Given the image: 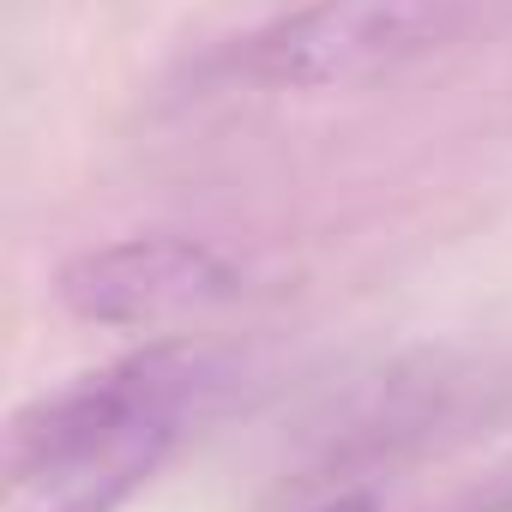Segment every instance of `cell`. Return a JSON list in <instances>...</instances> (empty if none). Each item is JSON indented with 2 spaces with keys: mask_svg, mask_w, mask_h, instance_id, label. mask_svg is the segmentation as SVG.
Returning a JSON list of instances; mask_svg holds the SVG:
<instances>
[{
  "mask_svg": "<svg viewBox=\"0 0 512 512\" xmlns=\"http://www.w3.org/2000/svg\"><path fill=\"white\" fill-rule=\"evenodd\" d=\"M211 386V362L157 344L103 374L37 398L13 422V470L0 512H115L175 452L187 404Z\"/></svg>",
  "mask_w": 512,
  "mask_h": 512,
  "instance_id": "cell-1",
  "label": "cell"
},
{
  "mask_svg": "<svg viewBox=\"0 0 512 512\" xmlns=\"http://www.w3.org/2000/svg\"><path fill=\"white\" fill-rule=\"evenodd\" d=\"M476 0H308L247 37L235 67L260 91H356L446 49Z\"/></svg>",
  "mask_w": 512,
  "mask_h": 512,
  "instance_id": "cell-2",
  "label": "cell"
},
{
  "mask_svg": "<svg viewBox=\"0 0 512 512\" xmlns=\"http://www.w3.org/2000/svg\"><path fill=\"white\" fill-rule=\"evenodd\" d=\"M55 296L103 332H169L247 296V266L199 235H133L61 266Z\"/></svg>",
  "mask_w": 512,
  "mask_h": 512,
  "instance_id": "cell-3",
  "label": "cell"
},
{
  "mask_svg": "<svg viewBox=\"0 0 512 512\" xmlns=\"http://www.w3.org/2000/svg\"><path fill=\"white\" fill-rule=\"evenodd\" d=\"M320 512H374V494H338V500H326Z\"/></svg>",
  "mask_w": 512,
  "mask_h": 512,
  "instance_id": "cell-4",
  "label": "cell"
}]
</instances>
